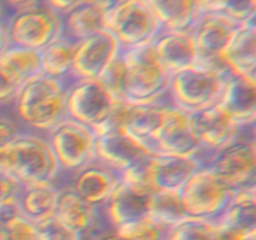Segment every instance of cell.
Listing matches in <instances>:
<instances>
[{
  "instance_id": "6da1fadb",
  "label": "cell",
  "mask_w": 256,
  "mask_h": 240,
  "mask_svg": "<svg viewBox=\"0 0 256 240\" xmlns=\"http://www.w3.org/2000/svg\"><path fill=\"white\" fill-rule=\"evenodd\" d=\"M66 99V85L40 72L20 88L14 118L22 130L46 135L68 118Z\"/></svg>"
},
{
  "instance_id": "7a4b0ae2",
  "label": "cell",
  "mask_w": 256,
  "mask_h": 240,
  "mask_svg": "<svg viewBox=\"0 0 256 240\" xmlns=\"http://www.w3.org/2000/svg\"><path fill=\"white\" fill-rule=\"evenodd\" d=\"M0 172L16 178L22 186L56 184L62 172L46 136L26 130L0 146Z\"/></svg>"
},
{
  "instance_id": "3957f363",
  "label": "cell",
  "mask_w": 256,
  "mask_h": 240,
  "mask_svg": "<svg viewBox=\"0 0 256 240\" xmlns=\"http://www.w3.org/2000/svg\"><path fill=\"white\" fill-rule=\"evenodd\" d=\"M125 66V100L134 104L170 100L172 72L164 66L154 44L140 45L122 50Z\"/></svg>"
},
{
  "instance_id": "277c9868",
  "label": "cell",
  "mask_w": 256,
  "mask_h": 240,
  "mask_svg": "<svg viewBox=\"0 0 256 240\" xmlns=\"http://www.w3.org/2000/svg\"><path fill=\"white\" fill-rule=\"evenodd\" d=\"M229 70L196 62L172 72L170 78V102L190 114L219 104Z\"/></svg>"
},
{
  "instance_id": "5b68a950",
  "label": "cell",
  "mask_w": 256,
  "mask_h": 240,
  "mask_svg": "<svg viewBox=\"0 0 256 240\" xmlns=\"http://www.w3.org/2000/svg\"><path fill=\"white\" fill-rule=\"evenodd\" d=\"M234 192L212 168L202 165L182 188L180 199L186 216L216 220Z\"/></svg>"
},
{
  "instance_id": "8992f818",
  "label": "cell",
  "mask_w": 256,
  "mask_h": 240,
  "mask_svg": "<svg viewBox=\"0 0 256 240\" xmlns=\"http://www.w3.org/2000/svg\"><path fill=\"white\" fill-rule=\"evenodd\" d=\"M10 45L40 50L62 35V16L44 2L12 12L5 18Z\"/></svg>"
},
{
  "instance_id": "52a82bcc",
  "label": "cell",
  "mask_w": 256,
  "mask_h": 240,
  "mask_svg": "<svg viewBox=\"0 0 256 240\" xmlns=\"http://www.w3.org/2000/svg\"><path fill=\"white\" fill-rule=\"evenodd\" d=\"M45 136L59 162L62 172L58 182L66 179L96 160V135L88 125L66 118Z\"/></svg>"
},
{
  "instance_id": "ba28073f",
  "label": "cell",
  "mask_w": 256,
  "mask_h": 240,
  "mask_svg": "<svg viewBox=\"0 0 256 240\" xmlns=\"http://www.w3.org/2000/svg\"><path fill=\"white\" fill-rule=\"evenodd\" d=\"M255 128L212 154L204 165L212 168L234 190L256 185Z\"/></svg>"
},
{
  "instance_id": "9c48e42d",
  "label": "cell",
  "mask_w": 256,
  "mask_h": 240,
  "mask_svg": "<svg viewBox=\"0 0 256 240\" xmlns=\"http://www.w3.org/2000/svg\"><path fill=\"white\" fill-rule=\"evenodd\" d=\"M105 29L116 38L122 49H130L154 42L162 25L144 0H132L105 14Z\"/></svg>"
},
{
  "instance_id": "30bf717a",
  "label": "cell",
  "mask_w": 256,
  "mask_h": 240,
  "mask_svg": "<svg viewBox=\"0 0 256 240\" xmlns=\"http://www.w3.org/2000/svg\"><path fill=\"white\" fill-rule=\"evenodd\" d=\"M68 118L94 129L108 119L119 100L99 79H75L66 84Z\"/></svg>"
},
{
  "instance_id": "8fae6325",
  "label": "cell",
  "mask_w": 256,
  "mask_h": 240,
  "mask_svg": "<svg viewBox=\"0 0 256 240\" xmlns=\"http://www.w3.org/2000/svg\"><path fill=\"white\" fill-rule=\"evenodd\" d=\"M152 149L154 154L199 158L202 146L192 124V114L172 102H166L160 126L152 136Z\"/></svg>"
},
{
  "instance_id": "7c38bea8",
  "label": "cell",
  "mask_w": 256,
  "mask_h": 240,
  "mask_svg": "<svg viewBox=\"0 0 256 240\" xmlns=\"http://www.w3.org/2000/svg\"><path fill=\"white\" fill-rule=\"evenodd\" d=\"M192 124L202 146L199 160L204 165L212 154L228 146L238 139L245 130L220 104L192 114Z\"/></svg>"
},
{
  "instance_id": "4fadbf2b",
  "label": "cell",
  "mask_w": 256,
  "mask_h": 240,
  "mask_svg": "<svg viewBox=\"0 0 256 240\" xmlns=\"http://www.w3.org/2000/svg\"><path fill=\"white\" fill-rule=\"evenodd\" d=\"M238 25L222 14L202 12L190 29L196 45L198 62L228 69L220 55L232 40Z\"/></svg>"
},
{
  "instance_id": "5bb4252c",
  "label": "cell",
  "mask_w": 256,
  "mask_h": 240,
  "mask_svg": "<svg viewBox=\"0 0 256 240\" xmlns=\"http://www.w3.org/2000/svg\"><path fill=\"white\" fill-rule=\"evenodd\" d=\"M59 195L54 215L82 236V240H94L109 230L102 220L98 208L79 196L69 184H56Z\"/></svg>"
},
{
  "instance_id": "9a60e30c",
  "label": "cell",
  "mask_w": 256,
  "mask_h": 240,
  "mask_svg": "<svg viewBox=\"0 0 256 240\" xmlns=\"http://www.w3.org/2000/svg\"><path fill=\"white\" fill-rule=\"evenodd\" d=\"M152 190L135 186L120 179L104 205L100 215L109 230L149 216V202Z\"/></svg>"
},
{
  "instance_id": "2e32d148",
  "label": "cell",
  "mask_w": 256,
  "mask_h": 240,
  "mask_svg": "<svg viewBox=\"0 0 256 240\" xmlns=\"http://www.w3.org/2000/svg\"><path fill=\"white\" fill-rule=\"evenodd\" d=\"M116 38L106 29H102L76 44L72 80L98 79L122 52Z\"/></svg>"
},
{
  "instance_id": "e0dca14e",
  "label": "cell",
  "mask_w": 256,
  "mask_h": 240,
  "mask_svg": "<svg viewBox=\"0 0 256 240\" xmlns=\"http://www.w3.org/2000/svg\"><path fill=\"white\" fill-rule=\"evenodd\" d=\"M154 152L128 134L118 129L96 135L95 155L96 160L122 174L128 168L149 159Z\"/></svg>"
},
{
  "instance_id": "ac0fdd59",
  "label": "cell",
  "mask_w": 256,
  "mask_h": 240,
  "mask_svg": "<svg viewBox=\"0 0 256 240\" xmlns=\"http://www.w3.org/2000/svg\"><path fill=\"white\" fill-rule=\"evenodd\" d=\"M119 180V172L95 160L66 179L59 180L56 184H69L82 199L100 209L109 199Z\"/></svg>"
},
{
  "instance_id": "d6986e66",
  "label": "cell",
  "mask_w": 256,
  "mask_h": 240,
  "mask_svg": "<svg viewBox=\"0 0 256 240\" xmlns=\"http://www.w3.org/2000/svg\"><path fill=\"white\" fill-rule=\"evenodd\" d=\"M202 165L196 156L170 154H152L146 160L148 174L154 190L180 192Z\"/></svg>"
},
{
  "instance_id": "ffe728a7",
  "label": "cell",
  "mask_w": 256,
  "mask_h": 240,
  "mask_svg": "<svg viewBox=\"0 0 256 240\" xmlns=\"http://www.w3.org/2000/svg\"><path fill=\"white\" fill-rule=\"evenodd\" d=\"M220 56L229 72L256 80V19L238 25Z\"/></svg>"
},
{
  "instance_id": "44dd1931",
  "label": "cell",
  "mask_w": 256,
  "mask_h": 240,
  "mask_svg": "<svg viewBox=\"0 0 256 240\" xmlns=\"http://www.w3.org/2000/svg\"><path fill=\"white\" fill-rule=\"evenodd\" d=\"M152 44L160 62L172 74L198 62L196 45L190 30L162 29Z\"/></svg>"
},
{
  "instance_id": "7402d4cb",
  "label": "cell",
  "mask_w": 256,
  "mask_h": 240,
  "mask_svg": "<svg viewBox=\"0 0 256 240\" xmlns=\"http://www.w3.org/2000/svg\"><path fill=\"white\" fill-rule=\"evenodd\" d=\"M219 104L242 128H255L256 80L229 72Z\"/></svg>"
},
{
  "instance_id": "603a6c76",
  "label": "cell",
  "mask_w": 256,
  "mask_h": 240,
  "mask_svg": "<svg viewBox=\"0 0 256 240\" xmlns=\"http://www.w3.org/2000/svg\"><path fill=\"white\" fill-rule=\"evenodd\" d=\"M169 102L170 100H166L152 104H134L128 102L122 130L152 152V136L160 126L165 104Z\"/></svg>"
},
{
  "instance_id": "cb8c5ba5",
  "label": "cell",
  "mask_w": 256,
  "mask_h": 240,
  "mask_svg": "<svg viewBox=\"0 0 256 240\" xmlns=\"http://www.w3.org/2000/svg\"><path fill=\"white\" fill-rule=\"evenodd\" d=\"M215 222L244 234L256 230V185L235 190L226 209Z\"/></svg>"
},
{
  "instance_id": "d4e9b609",
  "label": "cell",
  "mask_w": 256,
  "mask_h": 240,
  "mask_svg": "<svg viewBox=\"0 0 256 240\" xmlns=\"http://www.w3.org/2000/svg\"><path fill=\"white\" fill-rule=\"evenodd\" d=\"M76 44V42L62 35L40 50L42 74L59 80L65 85L72 82Z\"/></svg>"
},
{
  "instance_id": "484cf974",
  "label": "cell",
  "mask_w": 256,
  "mask_h": 240,
  "mask_svg": "<svg viewBox=\"0 0 256 240\" xmlns=\"http://www.w3.org/2000/svg\"><path fill=\"white\" fill-rule=\"evenodd\" d=\"M162 29L190 30L200 16L199 0H144Z\"/></svg>"
},
{
  "instance_id": "4316f807",
  "label": "cell",
  "mask_w": 256,
  "mask_h": 240,
  "mask_svg": "<svg viewBox=\"0 0 256 240\" xmlns=\"http://www.w3.org/2000/svg\"><path fill=\"white\" fill-rule=\"evenodd\" d=\"M59 186L54 182L22 186L18 196L20 212L32 224L54 215Z\"/></svg>"
},
{
  "instance_id": "83f0119b",
  "label": "cell",
  "mask_w": 256,
  "mask_h": 240,
  "mask_svg": "<svg viewBox=\"0 0 256 240\" xmlns=\"http://www.w3.org/2000/svg\"><path fill=\"white\" fill-rule=\"evenodd\" d=\"M102 29H105V12L90 2L79 5L62 16V35L72 42H82Z\"/></svg>"
},
{
  "instance_id": "f1b7e54d",
  "label": "cell",
  "mask_w": 256,
  "mask_h": 240,
  "mask_svg": "<svg viewBox=\"0 0 256 240\" xmlns=\"http://www.w3.org/2000/svg\"><path fill=\"white\" fill-rule=\"evenodd\" d=\"M0 240H36L35 225L22 214L18 199L0 202Z\"/></svg>"
},
{
  "instance_id": "f546056e",
  "label": "cell",
  "mask_w": 256,
  "mask_h": 240,
  "mask_svg": "<svg viewBox=\"0 0 256 240\" xmlns=\"http://www.w3.org/2000/svg\"><path fill=\"white\" fill-rule=\"evenodd\" d=\"M0 64L9 70L22 84L42 72L39 52L26 48L10 45L0 55Z\"/></svg>"
},
{
  "instance_id": "4dcf8cb0",
  "label": "cell",
  "mask_w": 256,
  "mask_h": 240,
  "mask_svg": "<svg viewBox=\"0 0 256 240\" xmlns=\"http://www.w3.org/2000/svg\"><path fill=\"white\" fill-rule=\"evenodd\" d=\"M149 216L169 229L184 220L186 214L180 199V192H172V190L152 192L149 202Z\"/></svg>"
},
{
  "instance_id": "1f68e13d",
  "label": "cell",
  "mask_w": 256,
  "mask_h": 240,
  "mask_svg": "<svg viewBox=\"0 0 256 240\" xmlns=\"http://www.w3.org/2000/svg\"><path fill=\"white\" fill-rule=\"evenodd\" d=\"M200 12H218L238 24L256 19V0H199Z\"/></svg>"
},
{
  "instance_id": "d6a6232c",
  "label": "cell",
  "mask_w": 256,
  "mask_h": 240,
  "mask_svg": "<svg viewBox=\"0 0 256 240\" xmlns=\"http://www.w3.org/2000/svg\"><path fill=\"white\" fill-rule=\"evenodd\" d=\"M216 232L215 220L186 216L170 228L166 240H216Z\"/></svg>"
},
{
  "instance_id": "836d02e7",
  "label": "cell",
  "mask_w": 256,
  "mask_h": 240,
  "mask_svg": "<svg viewBox=\"0 0 256 240\" xmlns=\"http://www.w3.org/2000/svg\"><path fill=\"white\" fill-rule=\"evenodd\" d=\"M122 240H166L169 228L152 218L146 216L138 222L122 225L114 230Z\"/></svg>"
},
{
  "instance_id": "e575fe53",
  "label": "cell",
  "mask_w": 256,
  "mask_h": 240,
  "mask_svg": "<svg viewBox=\"0 0 256 240\" xmlns=\"http://www.w3.org/2000/svg\"><path fill=\"white\" fill-rule=\"evenodd\" d=\"M34 225L36 240H82L78 232L62 224L55 215Z\"/></svg>"
},
{
  "instance_id": "d590c367",
  "label": "cell",
  "mask_w": 256,
  "mask_h": 240,
  "mask_svg": "<svg viewBox=\"0 0 256 240\" xmlns=\"http://www.w3.org/2000/svg\"><path fill=\"white\" fill-rule=\"evenodd\" d=\"M98 79L105 85L108 90L116 98L119 102H126L125 100V66L122 62V52L116 59L112 60L106 69L102 72Z\"/></svg>"
},
{
  "instance_id": "8d00e7d4",
  "label": "cell",
  "mask_w": 256,
  "mask_h": 240,
  "mask_svg": "<svg viewBox=\"0 0 256 240\" xmlns=\"http://www.w3.org/2000/svg\"><path fill=\"white\" fill-rule=\"evenodd\" d=\"M22 82L0 64V106H9L14 102Z\"/></svg>"
},
{
  "instance_id": "74e56055",
  "label": "cell",
  "mask_w": 256,
  "mask_h": 240,
  "mask_svg": "<svg viewBox=\"0 0 256 240\" xmlns=\"http://www.w3.org/2000/svg\"><path fill=\"white\" fill-rule=\"evenodd\" d=\"M22 185L12 175L0 172V202L10 199H18Z\"/></svg>"
},
{
  "instance_id": "f35d334b",
  "label": "cell",
  "mask_w": 256,
  "mask_h": 240,
  "mask_svg": "<svg viewBox=\"0 0 256 240\" xmlns=\"http://www.w3.org/2000/svg\"><path fill=\"white\" fill-rule=\"evenodd\" d=\"M22 130V126L14 116L0 112V146L12 139Z\"/></svg>"
},
{
  "instance_id": "ab89813d",
  "label": "cell",
  "mask_w": 256,
  "mask_h": 240,
  "mask_svg": "<svg viewBox=\"0 0 256 240\" xmlns=\"http://www.w3.org/2000/svg\"><path fill=\"white\" fill-rule=\"evenodd\" d=\"M42 2L45 5H48L50 9L56 12L58 14L64 16V15H66L68 12L74 10L79 5L86 2V0H42Z\"/></svg>"
},
{
  "instance_id": "60d3db41",
  "label": "cell",
  "mask_w": 256,
  "mask_h": 240,
  "mask_svg": "<svg viewBox=\"0 0 256 240\" xmlns=\"http://www.w3.org/2000/svg\"><path fill=\"white\" fill-rule=\"evenodd\" d=\"M130 2H132V0H86V2L95 5L100 10H102L105 14L112 12V10L118 9V8L122 6V5L128 4Z\"/></svg>"
},
{
  "instance_id": "b9f144b4",
  "label": "cell",
  "mask_w": 256,
  "mask_h": 240,
  "mask_svg": "<svg viewBox=\"0 0 256 240\" xmlns=\"http://www.w3.org/2000/svg\"><path fill=\"white\" fill-rule=\"evenodd\" d=\"M2 2H4V5L9 8L10 12H12L34 6V5L42 2V0H2Z\"/></svg>"
},
{
  "instance_id": "7bdbcfd3",
  "label": "cell",
  "mask_w": 256,
  "mask_h": 240,
  "mask_svg": "<svg viewBox=\"0 0 256 240\" xmlns=\"http://www.w3.org/2000/svg\"><path fill=\"white\" fill-rule=\"evenodd\" d=\"M9 46H10L9 35H8L6 25H5V20H4V22H0V55H2Z\"/></svg>"
},
{
  "instance_id": "ee69618b",
  "label": "cell",
  "mask_w": 256,
  "mask_h": 240,
  "mask_svg": "<svg viewBox=\"0 0 256 240\" xmlns=\"http://www.w3.org/2000/svg\"><path fill=\"white\" fill-rule=\"evenodd\" d=\"M94 240H122V239L115 232H104V234L99 235V236H96Z\"/></svg>"
},
{
  "instance_id": "f6af8a7d",
  "label": "cell",
  "mask_w": 256,
  "mask_h": 240,
  "mask_svg": "<svg viewBox=\"0 0 256 240\" xmlns=\"http://www.w3.org/2000/svg\"><path fill=\"white\" fill-rule=\"evenodd\" d=\"M240 240H256V230H252V232L245 234Z\"/></svg>"
},
{
  "instance_id": "bcb514c9",
  "label": "cell",
  "mask_w": 256,
  "mask_h": 240,
  "mask_svg": "<svg viewBox=\"0 0 256 240\" xmlns=\"http://www.w3.org/2000/svg\"><path fill=\"white\" fill-rule=\"evenodd\" d=\"M6 14H5V5L2 0H0V22H4Z\"/></svg>"
}]
</instances>
